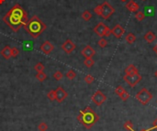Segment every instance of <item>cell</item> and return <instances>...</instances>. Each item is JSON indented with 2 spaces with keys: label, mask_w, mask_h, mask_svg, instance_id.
I'll return each instance as SVG.
<instances>
[{
  "label": "cell",
  "mask_w": 157,
  "mask_h": 131,
  "mask_svg": "<svg viewBox=\"0 0 157 131\" xmlns=\"http://www.w3.org/2000/svg\"><path fill=\"white\" fill-rule=\"evenodd\" d=\"M3 21L11 28L14 32H18L19 30L26 25L29 21L28 14L19 4H16L11 7L3 18Z\"/></svg>",
  "instance_id": "cell-1"
},
{
  "label": "cell",
  "mask_w": 157,
  "mask_h": 131,
  "mask_svg": "<svg viewBox=\"0 0 157 131\" xmlns=\"http://www.w3.org/2000/svg\"><path fill=\"white\" fill-rule=\"evenodd\" d=\"M23 27L25 28L26 32L29 34V36L33 38L40 37L47 28L46 24L37 16H33Z\"/></svg>",
  "instance_id": "cell-2"
},
{
  "label": "cell",
  "mask_w": 157,
  "mask_h": 131,
  "mask_svg": "<svg viewBox=\"0 0 157 131\" xmlns=\"http://www.w3.org/2000/svg\"><path fill=\"white\" fill-rule=\"evenodd\" d=\"M77 120L86 129H90L99 120V115L96 114V112L90 106H87L84 110L80 111L79 115L77 116Z\"/></svg>",
  "instance_id": "cell-3"
},
{
  "label": "cell",
  "mask_w": 157,
  "mask_h": 131,
  "mask_svg": "<svg viewBox=\"0 0 157 131\" xmlns=\"http://www.w3.org/2000/svg\"><path fill=\"white\" fill-rule=\"evenodd\" d=\"M136 100H138L141 105H147L153 99V95L148 91L147 88H141L135 95Z\"/></svg>",
  "instance_id": "cell-4"
},
{
  "label": "cell",
  "mask_w": 157,
  "mask_h": 131,
  "mask_svg": "<svg viewBox=\"0 0 157 131\" xmlns=\"http://www.w3.org/2000/svg\"><path fill=\"white\" fill-rule=\"evenodd\" d=\"M100 7H101V9H100L99 17H101L102 18L109 19L115 13V8L112 7L109 2L105 1L104 3L100 5Z\"/></svg>",
  "instance_id": "cell-5"
},
{
  "label": "cell",
  "mask_w": 157,
  "mask_h": 131,
  "mask_svg": "<svg viewBox=\"0 0 157 131\" xmlns=\"http://www.w3.org/2000/svg\"><path fill=\"white\" fill-rule=\"evenodd\" d=\"M123 80L128 84L130 87H135L141 81V75L139 74H131V75H124Z\"/></svg>",
  "instance_id": "cell-6"
},
{
  "label": "cell",
  "mask_w": 157,
  "mask_h": 131,
  "mask_svg": "<svg viewBox=\"0 0 157 131\" xmlns=\"http://www.w3.org/2000/svg\"><path fill=\"white\" fill-rule=\"evenodd\" d=\"M91 100H92V102L96 105L100 106V105H102L107 101V96L104 94H103L100 90H97L96 93L92 95Z\"/></svg>",
  "instance_id": "cell-7"
},
{
  "label": "cell",
  "mask_w": 157,
  "mask_h": 131,
  "mask_svg": "<svg viewBox=\"0 0 157 131\" xmlns=\"http://www.w3.org/2000/svg\"><path fill=\"white\" fill-rule=\"evenodd\" d=\"M68 96V93L63 88L62 86H59L55 89V100L58 103H62V102L65 101L66 97Z\"/></svg>",
  "instance_id": "cell-8"
},
{
  "label": "cell",
  "mask_w": 157,
  "mask_h": 131,
  "mask_svg": "<svg viewBox=\"0 0 157 131\" xmlns=\"http://www.w3.org/2000/svg\"><path fill=\"white\" fill-rule=\"evenodd\" d=\"M75 44L71 40H66L63 44L62 45V50L65 51L66 54H71V53L75 50Z\"/></svg>",
  "instance_id": "cell-9"
},
{
  "label": "cell",
  "mask_w": 157,
  "mask_h": 131,
  "mask_svg": "<svg viewBox=\"0 0 157 131\" xmlns=\"http://www.w3.org/2000/svg\"><path fill=\"white\" fill-rule=\"evenodd\" d=\"M40 50H41V51L42 53H44V54L49 55V54H51V53L53 51V50H54V46H53V44L51 41H44L42 44L41 45Z\"/></svg>",
  "instance_id": "cell-10"
},
{
  "label": "cell",
  "mask_w": 157,
  "mask_h": 131,
  "mask_svg": "<svg viewBox=\"0 0 157 131\" xmlns=\"http://www.w3.org/2000/svg\"><path fill=\"white\" fill-rule=\"evenodd\" d=\"M125 33V30L124 28L122 27L120 24H117V25L111 30V34H113L114 37L117 38H120L123 36V34Z\"/></svg>",
  "instance_id": "cell-11"
},
{
  "label": "cell",
  "mask_w": 157,
  "mask_h": 131,
  "mask_svg": "<svg viewBox=\"0 0 157 131\" xmlns=\"http://www.w3.org/2000/svg\"><path fill=\"white\" fill-rule=\"evenodd\" d=\"M81 53L85 58H92L96 54V51L93 49L90 45H86L84 49L82 50Z\"/></svg>",
  "instance_id": "cell-12"
},
{
  "label": "cell",
  "mask_w": 157,
  "mask_h": 131,
  "mask_svg": "<svg viewBox=\"0 0 157 131\" xmlns=\"http://www.w3.org/2000/svg\"><path fill=\"white\" fill-rule=\"evenodd\" d=\"M106 28H107V26L105 25L104 23L99 22L94 28V32L97 34V35H99V37H104V33H105V30H106Z\"/></svg>",
  "instance_id": "cell-13"
},
{
  "label": "cell",
  "mask_w": 157,
  "mask_h": 131,
  "mask_svg": "<svg viewBox=\"0 0 157 131\" xmlns=\"http://www.w3.org/2000/svg\"><path fill=\"white\" fill-rule=\"evenodd\" d=\"M126 8L128 9V10L130 12H137L139 11L140 9V6L138 3H136L134 0H130V1H129L128 3L126 4Z\"/></svg>",
  "instance_id": "cell-14"
},
{
  "label": "cell",
  "mask_w": 157,
  "mask_h": 131,
  "mask_svg": "<svg viewBox=\"0 0 157 131\" xmlns=\"http://www.w3.org/2000/svg\"><path fill=\"white\" fill-rule=\"evenodd\" d=\"M139 74L138 69L134 66L133 64H130L126 67L125 69V74L126 75H131V74Z\"/></svg>",
  "instance_id": "cell-15"
},
{
  "label": "cell",
  "mask_w": 157,
  "mask_h": 131,
  "mask_svg": "<svg viewBox=\"0 0 157 131\" xmlns=\"http://www.w3.org/2000/svg\"><path fill=\"white\" fill-rule=\"evenodd\" d=\"M0 53H1V55L5 58L6 60H8L10 59V58L12 57L11 56V48L9 46H6L4 48V49L0 51Z\"/></svg>",
  "instance_id": "cell-16"
},
{
  "label": "cell",
  "mask_w": 157,
  "mask_h": 131,
  "mask_svg": "<svg viewBox=\"0 0 157 131\" xmlns=\"http://www.w3.org/2000/svg\"><path fill=\"white\" fill-rule=\"evenodd\" d=\"M144 40L148 43H153L156 40V35L153 31H148L144 35Z\"/></svg>",
  "instance_id": "cell-17"
},
{
  "label": "cell",
  "mask_w": 157,
  "mask_h": 131,
  "mask_svg": "<svg viewBox=\"0 0 157 131\" xmlns=\"http://www.w3.org/2000/svg\"><path fill=\"white\" fill-rule=\"evenodd\" d=\"M125 40L129 44H132V43H134L136 41V36L133 33H128L125 37Z\"/></svg>",
  "instance_id": "cell-18"
},
{
  "label": "cell",
  "mask_w": 157,
  "mask_h": 131,
  "mask_svg": "<svg viewBox=\"0 0 157 131\" xmlns=\"http://www.w3.org/2000/svg\"><path fill=\"white\" fill-rule=\"evenodd\" d=\"M36 79L39 81V82H44L46 79H47V74H45L44 72H38L36 74Z\"/></svg>",
  "instance_id": "cell-19"
},
{
  "label": "cell",
  "mask_w": 157,
  "mask_h": 131,
  "mask_svg": "<svg viewBox=\"0 0 157 131\" xmlns=\"http://www.w3.org/2000/svg\"><path fill=\"white\" fill-rule=\"evenodd\" d=\"M84 64L87 68H91L92 66H94L95 61H94V60L92 59V58H86L85 61H84Z\"/></svg>",
  "instance_id": "cell-20"
},
{
  "label": "cell",
  "mask_w": 157,
  "mask_h": 131,
  "mask_svg": "<svg viewBox=\"0 0 157 131\" xmlns=\"http://www.w3.org/2000/svg\"><path fill=\"white\" fill-rule=\"evenodd\" d=\"M82 18L84 20L86 21H88V20H90V19L92 18V13L90 11H88V10H86L83 12L82 14Z\"/></svg>",
  "instance_id": "cell-21"
},
{
  "label": "cell",
  "mask_w": 157,
  "mask_h": 131,
  "mask_svg": "<svg viewBox=\"0 0 157 131\" xmlns=\"http://www.w3.org/2000/svg\"><path fill=\"white\" fill-rule=\"evenodd\" d=\"M34 70H35L37 72H44V70H45V66H44L41 62H38V63H36L35 66H34Z\"/></svg>",
  "instance_id": "cell-22"
},
{
  "label": "cell",
  "mask_w": 157,
  "mask_h": 131,
  "mask_svg": "<svg viewBox=\"0 0 157 131\" xmlns=\"http://www.w3.org/2000/svg\"><path fill=\"white\" fill-rule=\"evenodd\" d=\"M135 18L138 21H143V19L145 18V14L143 11H137L136 15H135Z\"/></svg>",
  "instance_id": "cell-23"
},
{
  "label": "cell",
  "mask_w": 157,
  "mask_h": 131,
  "mask_svg": "<svg viewBox=\"0 0 157 131\" xmlns=\"http://www.w3.org/2000/svg\"><path fill=\"white\" fill-rule=\"evenodd\" d=\"M65 76L67 77L69 80H73L76 77V74H75V72L73 71V70H69L67 72H66V74Z\"/></svg>",
  "instance_id": "cell-24"
},
{
  "label": "cell",
  "mask_w": 157,
  "mask_h": 131,
  "mask_svg": "<svg viewBox=\"0 0 157 131\" xmlns=\"http://www.w3.org/2000/svg\"><path fill=\"white\" fill-rule=\"evenodd\" d=\"M63 72L60 71H57L53 74V78H54L56 81H61L63 79Z\"/></svg>",
  "instance_id": "cell-25"
},
{
  "label": "cell",
  "mask_w": 157,
  "mask_h": 131,
  "mask_svg": "<svg viewBox=\"0 0 157 131\" xmlns=\"http://www.w3.org/2000/svg\"><path fill=\"white\" fill-rule=\"evenodd\" d=\"M94 81H95V78H94V77H93L92 75L87 74V75L85 76V82H86L87 84H93V82H94Z\"/></svg>",
  "instance_id": "cell-26"
},
{
  "label": "cell",
  "mask_w": 157,
  "mask_h": 131,
  "mask_svg": "<svg viewBox=\"0 0 157 131\" xmlns=\"http://www.w3.org/2000/svg\"><path fill=\"white\" fill-rule=\"evenodd\" d=\"M97 44H99V46L100 48H105V47L107 46V41L104 38H101L100 40L99 41V42H97Z\"/></svg>",
  "instance_id": "cell-27"
},
{
  "label": "cell",
  "mask_w": 157,
  "mask_h": 131,
  "mask_svg": "<svg viewBox=\"0 0 157 131\" xmlns=\"http://www.w3.org/2000/svg\"><path fill=\"white\" fill-rule=\"evenodd\" d=\"M48 128H49V127H48L47 123H45V122H41L40 125L38 126V129L40 131H47Z\"/></svg>",
  "instance_id": "cell-28"
},
{
  "label": "cell",
  "mask_w": 157,
  "mask_h": 131,
  "mask_svg": "<svg viewBox=\"0 0 157 131\" xmlns=\"http://www.w3.org/2000/svg\"><path fill=\"white\" fill-rule=\"evenodd\" d=\"M120 98L122 101H127V100H128V99L130 98V94L125 90V91L123 92V93H122V94L120 95Z\"/></svg>",
  "instance_id": "cell-29"
},
{
  "label": "cell",
  "mask_w": 157,
  "mask_h": 131,
  "mask_svg": "<svg viewBox=\"0 0 157 131\" xmlns=\"http://www.w3.org/2000/svg\"><path fill=\"white\" fill-rule=\"evenodd\" d=\"M124 128L129 130V131H134L133 129V125L130 122V121H127V122L124 124Z\"/></svg>",
  "instance_id": "cell-30"
},
{
  "label": "cell",
  "mask_w": 157,
  "mask_h": 131,
  "mask_svg": "<svg viewBox=\"0 0 157 131\" xmlns=\"http://www.w3.org/2000/svg\"><path fill=\"white\" fill-rule=\"evenodd\" d=\"M47 97L51 101H54L55 100V90H51L47 94Z\"/></svg>",
  "instance_id": "cell-31"
},
{
  "label": "cell",
  "mask_w": 157,
  "mask_h": 131,
  "mask_svg": "<svg viewBox=\"0 0 157 131\" xmlns=\"http://www.w3.org/2000/svg\"><path fill=\"white\" fill-rule=\"evenodd\" d=\"M18 54H19V50L18 49L17 47H13V48H11V56H12L13 58H16Z\"/></svg>",
  "instance_id": "cell-32"
},
{
  "label": "cell",
  "mask_w": 157,
  "mask_h": 131,
  "mask_svg": "<svg viewBox=\"0 0 157 131\" xmlns=\"http://www.w3.org/2000/svg\"><path fill=\"white\" fill-rule=\"evenodd\" d=\"M124 91H125V89H124V88H123V87H122V86H120H120H118L117 88L115 89V93H116V94H117L118 95L120 96V95H121L122 93H123Z\"/></svg>",
  "instance_id": "cell-33"
},
{
  "label": "cell",
  "mask_w": 157,
  "mask_h": 131,
  "mask_svg": "<svg viewBox=\"0 0 157 131\" xmlns=\"http://www.w3.org/2000/svg\"><path fill=\"white\" fill-rule=\"evenodd\" d=\"M111 34V30L107 26L106 28V30H105V33H104V37H109V35Z\"/></svg>",
  "instance_id": "cell-34"
},
{
  "label": "cell",
  "mask_w": 157,
  "mask_h": 131,
  "mask_svg": "<svg viewBox=\"0 0 157 131\" xmlns=\"http://www.w3.org/2000/svg\"><path fill=\"white\" fill-rule=\"evenodd\" d=\"M154 129H157V118L154 121L153 127L151 128V130H154Z\"/></svg>",
  "instance_id": "cell-35"
},
{
  "label": "cell",
  "mask_w": 157,
  "mask_h": 131,
  "mask_svg": "<svg viewBox=\"0 0 157 131\" xmlns=\"http://www.w3.org/2000/svg\"><path fill=\"white\" fill-rule=\"evenodd\" d=\"M154 52L156 53V54H157V44L154 47Z\"/></svg>",
  "instance_id": "cell-36"
},
{
  "label": "cell",
  "mask_w": 157,
  "mask_h": 131,
  "mask_svg": "<svg viewBox=\"0 0 157 131\" xmlns=\"http://www.w3.org/2000/svg\"><path fill=\"white\" fill-rule=\"evenodd\" d=\"M5 1H6V0H0V6H1V5H2Z\"/></svg>",
  "instance_id": "cell-37"
},
{
  "label": "cell",
  "mask_w": 157,
  "mask_h": 131,
  "mask_svg": "<svg viewBox=\"0 0 157 131\" xmlns=\"http://www.w3.org/2000/svg\"><path fill=\"white\" fill-rule=\"evenodd\" d=\"M141 131H152L151 128H148V129H143V130H141Z\"/></svg>",
  "instance_id": "cell-38"
},
{
  "label": "cell",
  "mask_w": 157,
  "mask_h": 131,
  "mask_svg": "<svg viewBox=\"0 0 157 131\" xmlns=\"http://www.w3.org/2000/svg\"><path fill=\"white\" fill-rule=\"evenodd\" d=\"M154 76L156 77V78H157V70L155 71V74H154Z\"/></svg>",
  "instance_id": "cell-39"
},
{
  "label": "cell",
  "mask_w": 157,
  "mask_h": 131,
  "mask_svg": "<svg viewBox=\"0 0 157 131\" xmlns=\"http://www.w3.org/2000/svg\"><path fill=\"white\" fill-rule=\"evenodd\" d=\"M121 2H126V1H128V0H120Z\"/></svg>",
  "instance_id": "cell-40"
},
{
  "label": "cell",
  "mask_w": 157,
  "mask_h": 131,
  "mask_svg": "<svg viewBox=\"0 0 157 131\" xmlns=\"http://www.w3.org/2000/svg\"><path fill=\"white\" fill-rule=\"evenodd\" d=\"M143 1H145V0H143Z\"/></svg>",
  "instance_id": "cell-41"
}]
</instances>
